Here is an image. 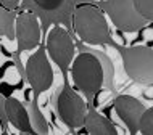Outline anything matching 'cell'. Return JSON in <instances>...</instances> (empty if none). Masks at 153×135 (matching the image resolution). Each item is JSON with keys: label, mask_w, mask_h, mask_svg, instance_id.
Instances as JSON below:
<instances>
[{"label": "cell", "mask_w": 153, "mask_h": 135, "mask_svg": "<svg viewBox=\"0 0 153 135\" xmlns=\"http://www.w3.org/2000/svg\"><path fill=\"white\" fill-rule=\"evenodd\" d=\"M126 74L142 85L153 84V48L143 44L124 47L121 50Z\"/></svg>", "instance_id": "3957f363"}, {"label": "cell", "mask_w": 153, "mask_h": 135, "mask_svg": "<svg viewBox=\"0 0 153 135\" xmlns=\"http://www.w3.org/2000/svg\"><path fill=\"white\" fill-rule=\"evenodd\" d=\"M56 109L63 124L68 125L71 130L85 125V117L89 111L87 103L79 93L74 92V89H71V85L65 84V87L61 89L58 100H56Z\"/></svg>", "instance_id": "5b68a950"}, {"label": "cell", "mask_w": 153, "mask_h": 135, "mask_svg": "<svg viewBox=\"0 0 153 135\" xmlns=\"http://www.w3.org/2000/svg\"><path fill=\"white\" fill-rule=\"evenodd\" d=\"M16 18L18 13L15 10H8L5 7L0 8V32L3 39L16 40Z\"/></svg>", "instance_id": "7c38bea8"}, {"label": "cell", "mask_w": 153, "mask_h": 135, "mask_svg": "<svg viewBox=\"0 0 153 135\" xmlns=\"http://www.w3.org/2000/svg\"><path fill=\"white\" fill-rule=\"evenodd\" d=\"M135 8L147 21L153 23V0H134Z\"/></svg>", "instance_id": "5bb4252c"}, {"label": "cell", "mask_w": 153, "mask_h": 135, "mask_svg": "<svg viewBox=\"0 0 153 135\" xmlns=\"http://www.w3.org/2000/svg\"><path fill=\"white\" fill-rule=\"evenodd\" d=\"M71 79L87 101H92L103 87V68L100 60L94 53H79L71 64Z\"/></svg>", "instance_id": "7a4b0ae2"}, {"label": "cell", "mask_w": 153, "mask_h": 135, "mask_svg": "<svg viewBox=\"0 0 153 135\" xmlns=\"http://www.w3.org/2000/svg\"><path fill=\"white\" fill-rule=\"evenodd\" d=\"M45 48H47L50 58L56 63V66L61 69V72L68 71L74 61V52L76 45L73 42V37L66 31L65 26L55 24L47 34L45 39Z\"/></svg>", "instance_id": "8992f818"}, {"label": "cell", "mask_w": 153, "mask_h": 135, "mask_svg": "<svg viewBox=\"0 0 153 135\" xmlns=\"http://www.w3.org/2000/svg\"><path fill=\"white\" fill-rule=\"evenodd\" d=\"M26 77L32 90L39 95L52 87L53 84V71L47 58V48L39 47L36 53L26 61Z\"/></svg>", "instance_id": "52a82bcc"}, {"label": "cell", "mask_w": 153, "mask_h": 135, "mask_svg": "<svg viewBox=\"0 0 153 135\" xmlns=\"http://www.w3.org/2000/svg\"><path fill=\"white\" fill-rule=\"evenodd\" d=\"M39 8L45 11H55L65 3V0H32Z\"/></svg>", "instance_id": "9a60e30c"}, {"label": "cell", "mask_w": 153, "mask_h": 135, "mask_svg": "<svg viewBox=\"0 0 153 135\" xmlns=\"http://www.w3.org/2000/svg\"><path fill=\"white\" fill-rule=\"evenodd\" d=\"M139 132L142 135H153V106L147 108V111L143 113Z\"/></svg>", "instance_id": "4fadbf2b"}, {"label": "cell", "mask_w": 153, "mask_h": 135, "mask_svg": "<svg viewBox=\"0 0 153 135\" xmlns=\"http://www.w3.org/2000/svg\"><path fill=\"white\" fill-rule=\"evenodd\" d=\"M85 130L90 135H116L118 127L108 117L100 114L95 108H89L87 117H85Z\"/></svg>", "instance_id": "8fae6325"}, {"label": "cell", "mask_w": 153, "mask_h": 135, "mask_svg": "<svg viewBox=\"0 0 153 135\" xmlns=\"http://www.w3.org/2000/svg\"><path fill=\"white\" fill-rule=\"evenodd\" d=\"M42 40L40 21L32 11H21L16 18V44L21 52L39 48Z\"/></svg>", "instance_id": "ba28073f"}, {"label": "cell", "mask_w": 153, "mask_h": 135, "mask_svg": "<svg viewBox=\"0 0 153 135\" xmlns=\"http://www.w3.org/2000/svg\"><path fill=\"white\" fill-rule=\"evenodd\" d=\"M145 97H147V98H153V84H152V85H147V89H145Z\"/></svg>", "instance_id": "ac0fdd59"}, {"label": "cell", "mask_w": 153, "mask_h": 135, "mask_svg": "<svg viewBox=\"0 0 153 135\" xmlns=\"http://www.w3.org/2000/svg\"><path fill=\"white\" fill-rule=\"evenodd\" d=\"M113 39H114V40H116V42H118L119 45H123V39H121V37H119V35H116V34H113Z\"/></svg>", "instance_id": "d6986e66"}, {"label": "cell", "mask_w": 153, "mask_h": 135, "mask_svg": "<svg viewBox=\"0 0 153 135\" xmlns=\"http://www.w3.org/2000/svg\"><path fill=\"white\" fill-rule=\"evenodd\" d=\"M71 21L74 32L84 44L103 45L110 42L108 23L98 7L92 3H81L74 8Z\"/></svg>", "instance_id": "6da1fadb"}, {"label": "cell", "mask_w": 153, "mask_h": 135, "mask_svg": "<svg viewBox=\"0 0 153 135\" xmlns=\"http://www.w3.org/2000/svg\"><path fill=\"white\" fill-rule=\"evenodd\" d=\"M103 11L111 19L114 27L126 32H137L148 23L137 11L134 0H105Z\"/></svg>", "instance_id": "277c9868"}, {"label": "cell", "mask_w": 153, "mask_h": 135, "mask_svg": "<svg viewBox=\"0 0 153 135\" xmlns=\"http://www.w3.org/2000/svg\"><path fill=\"white\" fill-rule=\"evenodd\" d=\"M142 35H143V39H145L147 42L153 40V27H145L143 32H142Z\"/></svg>", "instance_id": "e0dca14e"}, {"label": "cell", "mask_w": 153, "mask_h": 135, "mask_svg": "<svg viewBox=\"0 0 153 135\" xmlns=\"http://www.w3.org/2000/svg\"><path fill=\"white\" fill-rule=\"evenodd\" d=\"M3 101H5V109H7V116H8L10 124L23 134H36V129L32 127V122L29 117V113L26 111V108L23 106L21 101L13 97H10V98L3 97Z\"/></svg>", "instance_id": "30bf717a"}, {"label": "cell", "mask_w": 153, "mask_h": 135, "mask_svg": "<svg viewBox=\"0 0 153 135\" xmlns=\"http://www.w3.org/2000/svg\"><path fill=\"white\" fill-rule=\"evenodd\" d=\"M23 0H0V5L8 8V10H16L19 5H21Z\"/></svg>", "instance_id": "2e32d148"}, {"label": "cell", "mask_w": 153, "mask_h": 135, "mask_svg": "<svg viewBox=\"0 0 153 135\" xmlns=\"http://www.w3.org/2000/svg\"><path fill=\"white\" fill-rule=\"evenodd\" d=\"M113 105H114V113L123 121L124 127H127L131 135H135L140 129V121H142L143 113L147 111L145 105L131 95L116 97Z\"/></svg>", "instance_id": "9c48e42d"}]
</instances>
